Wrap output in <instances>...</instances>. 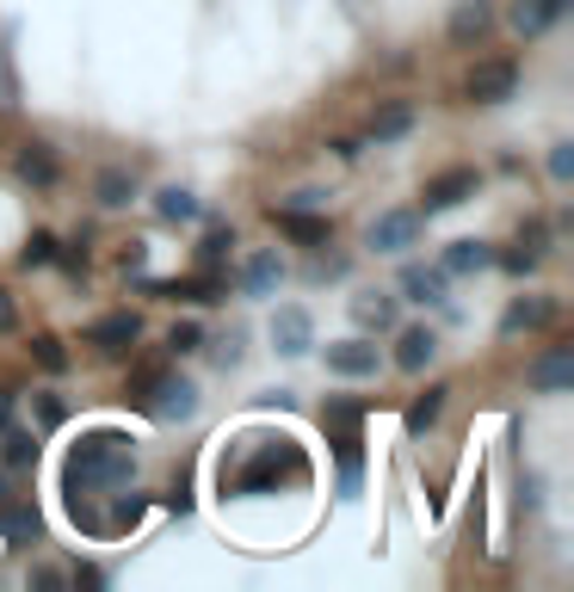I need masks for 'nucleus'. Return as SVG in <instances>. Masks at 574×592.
Masks as SVG:
<instances>
[{"label": "nucleus", "instance_id": "obj_24", "mask_svg": "<svg viewBox=\"0 0 574 592\" xmlns=\"http://www.w3.org/2000/svg\"><path fill=\"white\" fill-rule=\"evenodd\" d=\"M445 395H451V389H426L421 402L408 407V432H426V426L439 420V414H445Z\"/></svg>", "mask_w": 574, "mask_h": 592}, {"label": "nucleus", "instance_id": "obj_5", "mask_svg": "<svg viewBox=\"0 0 574 592\" xmlns=\"http://www.w3.org/2000/svg\"><path fill=\"white\" fill-rule=\"evenodd\" d=\"M272 345H278V358H303L309 345H315L309 308H278V315H272Z\"/></svg>", "mask_w": 574, "mask_h": 592}, {"label": "nucleus", "instance_id": "obj_17", "mask_svg": "<svg viewBox=\"0 0 574 592\" xmlns=\"http://www.w3.org/2000/svg\"><path fill=\"white\" fill-rule=\"evenodd\" d=\"M402 290H408V303H445V266H408Z\"/></svg>", "mask_w": 574, "mask_h": 592}, {"label": "nucleus", "instance_id": "obj_20", "mask_svg": "<svg viewBox=\"0 0 574 592\" xmlns=\"http://www.w3.org/2000/svg\"><path fill=\"white\" fill-rule=\"evenodd\" d=\"M495 266V248L488 241H451V253H445V278L451 272H488Z\"/></svg>", "mask_w": 574, "mask_h": 592}, {"label": "nucleus", "instance_id": "obj_34", "mask_svg": "<svg viewBox=\"0 0 574 592\" xmlns=\"http://www.w3.org/2000/svg\"><path fill=\"white\" fill-rule=\"evenodd\" d=\"M13 327H20V308H13V297H7V290H0V333H13Z\"/></svg>", "mask_w": 574, "mask_h": 592}, {"label": "nucleus", "instance_id": "obj_21", "mask_svg": "<svg viewBox=\"0 0 574 592\" xmlns=\"http://www.w3.org/2000/svg\"><path fill=\"white\" fill-rule=\"evenodd\" d=\"M99 204H105V211H124V204H130V198H136V179H130V173H124V167H105V173H99Z\"/></svg>", "mask_w": 574, "mask_h": 592}, {"label": "nucleus", "instance_id": "obj_10", "mask_svg": "<svg viewBox=\"0 0 574 592\" xmlns=\"http://www.w3.org/2000/svg\"><path fill=\"white\" fill-rule=\"evenodd\" d=\"M569 382H574V352L569 345H550V352L532 364V389L537 395H562Z\"/></svg>", "mask_w": 574, "mask_h": 592}, {"label": "nucleus", "instance_id": "obj_19", "mask_svg": "<svg viewBox=\"0 0 574 592\" xmlns=\"http://www.w3.org/2000/svg\"><path fill=\"white\" fill-rule=\"evenodd\" d=\"M272 223L290 235V241H309V248H322L327 241V216H303V211H272Z\"/></svg>", "mask_w": 574, "mask_h": 592}, {"label": "nucleus", "instance_id": "obj_15", "mask_svg": "<svg viewBox=\"0 0 574 592\" xmlns=\"http://www.w3.org/2000/svg\"><path fill=\"white\" fill-rule=\"evenodd\" d=\"M556 303L550 297H519L513 308H507V322H500V333H532V327H550Z\"/></svg>", "mask_w": 574, "mask_h": 592}, {"label": "nucleus", "instance_id": "obj_26", "mask_svg": "<svg viewBox=\"0 0 574 592\" xmlns=\"http://www.w3.org/2000/svg\"><path fill=\"white\" fill-rule=\"evenodd\" d=\"M32 358H38L43 370H68V352H62L57 333H38V340H32Z\"/></svg>", "mask_w": 574, "mask_h": 592}, {"label": "nucleus", "instance_id": "obj_2", "mask_svg": "<svg viewBox=\"0 0 574 592\" xmlns=\"http://www.w3.org/2000/svg\"><path fill=\"white\" fill-rule=\"evenodd\" d=\"M278 481H309V457L290 439H266L229 476V488H235V494H266V488H278Z\"/></svg>", "mask_w": 574, "mask_h": 592}, {"label": "nucleus", "instance_id": "obj_6", "mask_svg": "<svg viewBox=\"0 0 574 592\" xmlns=\"http://www.w3.org/2000/svg\"><path fill=\"white\" fill-rule=\"evenodd\" d=\"M421 241V211H383L377 223H371V248L377 253H402Z\"/></svg>", "mask_w": 574, "mask_h": 592}, {"label": "nucleus", "instance_id": "obj_7", "mask_svg": "<svg viewBox=\"0 0 574 592\" xmlns=\"http://www.w3.org/2000/svg\"><path fill=\"white\" fill-rule=\"evenodd\" d=\"M463 198H476V173H470V167H451V173H439V179L426 186L421 211H426V216H439V211H458Z\"/></svg>", "mask_w": 574, "mask_h": 592}, {"label": "nucleus", "instance_id": "obj_22", "mask_svg": "<svg viewBox=\"0 0 574 592\" xmlns=\"http://www.w3.org/2000/svg\"><path fill=\"white\" fill-rule=\"evenodd\" d=\"M154 211L167 216V223H191V216H198V198H191L186 186H161L154 191Z\"/></svg>", "mask_w": 574, "mask_h": 592}, {"label": "nucleus", "instance_id": "obj_27", "mask_svg": "<svg viewBox=\"0 0 574 592\" xmlns=\"http://www.w3.org/2000/svg\"><path fill=\"white\" fill-rule=\"evenodd\" d=\"M57 248H62L57 235H32V248L20 253V266L25 272H32V266H57Z\"/></svg>", "mask_w": 574, "mask_h": 592}, {"label": "nucleus", "instance_id": "obj_13", "mask_svg": "<svg viewBox=\"0 0 574 592\" xmlns=\"http://www.w3.org/2000/svg\"><path fill=\"white\" fill-rule=\"evenodd\" d=\"M154 297H186V303H223V278L216 272H198V278H167V285H149Z\"/></svg>", "mask_w": 574, "mask_h": 592}, {"label": "nucleus", "instance_id": "obj_32", "mask_svg": "<svg viewBox=\"0 0 574 592\" xmlns=\"http://www.w3.org/2000/svg\"><path fill=\"white\" fill-rule=\"evenodd\" d=\"M550 173H556V179H569V173H574V142H556V149H550Z\"/></svg>", "mask_w": 574, "mask_h": 592}, {"label": "nucleus", "instance_id": "obj_8", "mask_svg": "<svg viewBox=\"0 0 574 592\" xmlns=\"http://www.w3.org/2000/svg\"><path fill=\"white\" fill-rule=\"evenodd\" d=\"M377 364L383 352L371 340H340V345H327V370L334 377H377Z\"/></svg>", "mask_w": 574, "mask_h": 592}, {"label": "nucleus", "instance_id": "obj_1", "mask_svg": "<svg viewBox=\"0 0 574 592\" xmlns=\"http://www.w3.org/2000/svg\"><path fill=\"white\" fill-rule=\"evenodd\" d=\"M136 476V451L124 432H87L68 457V494L75 500H99L105 488H124Z\"/></svg>", "mask_w": 574, "mask_h": 592}, {"label": "nucleus", "instance_id": "obj_4", "mask_svg": "<svg viewBox=\"0 0 574 592\" xmlns=\"http://www.w3.org/2000/svg\"><path fill=\"white\" fill-rule=\"evenodd\" d=\"M136 340H142V315H105V322H93V333H87V345H99L105 358H130Z\"/></svg>", "mask_w": 574, "mask_h": 592}, {"label": "nucleus", "instance_id": "obj_29", "mask_svg": "<svg viewBox=\"0 0 574 592\" xmlns=\"http://www.w3.org/2000/svg\"><path fill=\"white\" fill-rule=\"evenodd\" d=\"M229 248H235V229H211V235H204V248H198V260L216 266V260H229Z\"/></svg>", "mask_w": 574, "mask_h": 592}, {"label": "nucleus", "instance_id": "obj_16", "mask_svg": "<svg viewBox=\"0 0 574 592\" xmlns=\"http://www.w3.org/2000/svg\"><path fill=\"white\" fill-rule=\"evenodd\" d=\"M278 278H285V260H278V253H253L248 272H241V290H248V297H272Z\"/></svg>", "mask_w": 574, "mask_h": 592}, {"label": "nucleus", "instance_id": "obj_30", "mask_svg": "<svg viewBox=\"0 0 574 592\" xmlns=\"http://www.w3.org/2000/svg\"><path fill=\"white\" fill-rule=\"evenodd\" d=\"M0 525H7V537H38V513H25V506H7Z\"/></svg>", "mask_w": 574, "mask_h": 592}, {"label": "nucleus", "instance_id": "obj_28", "mask_svg": "<svg viewBox=\"0 0 574 592\" xmlns=\"http://www.w3.org/2000/svg\"><path fill=\"white\" fill-rule=\"evenodd\" d=\"M198 345H204V333H198V327H191V322H179V327H173V333H167V352H173V358H191Z\"/></svg>", "mask_w": 574, "mask_h": 592}, {"label": "nucleus", "instance_id": "obj_31", "mask_svg": "<svg viewBox=\"0 0 574 592\" xmlns=\"http://www.w3.org/2000/svg\"><path fill=\"white\" fill-rule=\"evenodd\" d=\"M495 260H500L507 272H532V266H537V248H525V241H519V253H495Z\"/></svg>", "mask_w": 574, "mask_h": 592}, {"label": "nucleus", "instance_id": "obj_9", "mask_svg": "<svg viewBox=\"0 0 574 592\" xmlns=\"http://www.w3.org/2000/svg\"><path fill=\"white\" fill-rule=\"evenodd\" d=\"M488 32H495V7H488V0H458V13H451V43L470 50V43H482Z\"/></svg>", "mask_w": 574, "mask_h": 592}, {"label": "nucleus", "instance_id": "obj_36", "mask_svg": "<svg viewBox=\"0 0 574 592\" xmlns=\"http://www.w3.org/2000/svg\"><path fill=\"white\" fill-rule=\"evenodd\" d=\"M13 420V395H0V426Z\"/></svg>", "mask_w": 574, "mask_h": 592}, {"label": "nucleus", "instance_id": "obj_23", "mask_svg": "<svg viewBox=\"0 0 574 592\" xmlns=\"http://www.w3.org/2000/svg\"><path fill=\"white\" fill-rule=\"evenodd\" d=\"M352 315H359V327H396V297H359L352 303Z\"/></svg>", "mask_w": 574, "mask_h": 592}, {"label": "nucleus", "instance_id": "obj_3", "mask_svg": "<svg viewBox=\"0 0 574 592\" xmlns=\"http://www.w3.org/2000/svg\"><path fill=\"white\" fill-rule=\"evenodd\" d=\"M513 87H519V62H476L463 93L476 99V105H507V99H513Z\"/></svg>", "mask_w": 574, "mask_h": 592}, {"label": "nucleus", "instance_id": "obj_25", "mask_svg": "<svg viewBox=\"0 0 574 592\" xmlns=\"http://www.w3.org/2000/svg\"><path fill=\"white\" fill-rule=\"evenodd\" d=\"M0 457L13 463V469H25V463H38V439H32V432H7V444H0Z\"/></svg>", "mask_w": 574, "mask_h": 592}, {"label": "nucleus", "instance_id": "obj_14", "mask_svg": "<svg viewBox=\"0 0 574 592\" xmlns=\"http://www.w3.org/2000/svg\"><path fill=\"white\" fill-rule=\"evenodd\" d=\"M13 167H20V179L25 186H38V191H50L62 179V167H57V154L43 149V142H25L20 149V161H13Z\"/></svg>", "mask_w": 574, "mask_h": 592}, {"label": "nucleus", "instance_id": "obj_33", "mask_svg": "<svg viewBox=\"0 0 574 592\" xmlns=\"http://www.w3.org/2000/svg\"><path fill=\"white\" fill-rule=\"evenodd\" d=\"M38 420L43 426H62V420H68V407H62L57 395H38Z\"/></svg>", "mask_w": 574, "mask_h": 592}, {"label": "nucleus", "instance_id": "obj_12", "mask_svg": "<svg viewBox=\"0 0 574 592\" xmlns=\"http://www.w3.org/2000/svg\"><path fill=\"white\" fill-rule=\"evenodd\" d=\"M562 13H569V0H519L513 7V32L519 38H544Z\"/></svg>", "mask_w": 574, "mask_h": 592}, {"label": "nucleus", "instance_id": "obj_18", "mask_svg": "<svg viewBox=\"0 0 574 592\" xmlns=\"http://www.w3.org/2000/svg\"><path fill=\"white\" fill-rule=\"evenodd\" d=\"M433 352H439V340H433L426 327H408L402 340H396V364H402V370H426Z\"/></svg>", "mask_w": 574, "mask_h": 592}, {"label": "nucleus", "instance_id": "obj_35", "mask_svg": "<svg viewBox=\"0 0 574 592\" xmlns=\"http://www.w3.org/2000/svg\"><path fill=\"white\" fill-rule=\"evenodd\" d=\"M142 260H149V248H142V241H130V248H124V272H142Z\"/></svg>", "mask_w": 574, "mask_h": 592}, {"label": "nucleus", "instance_id": "obj_11", "mask_svg": "<svg viewBox=\"0 0 574 592\" xmlns=\"http://www.w3.org/2000/svg\"><path fill=\"white\" fill-rule=\"evenodd\" d=\"M414 130V105H408V99H383L377 112H371V142H402V136Z\"/></svg>", "mask_w": 574, "mask_h": 592}]
</instances>
